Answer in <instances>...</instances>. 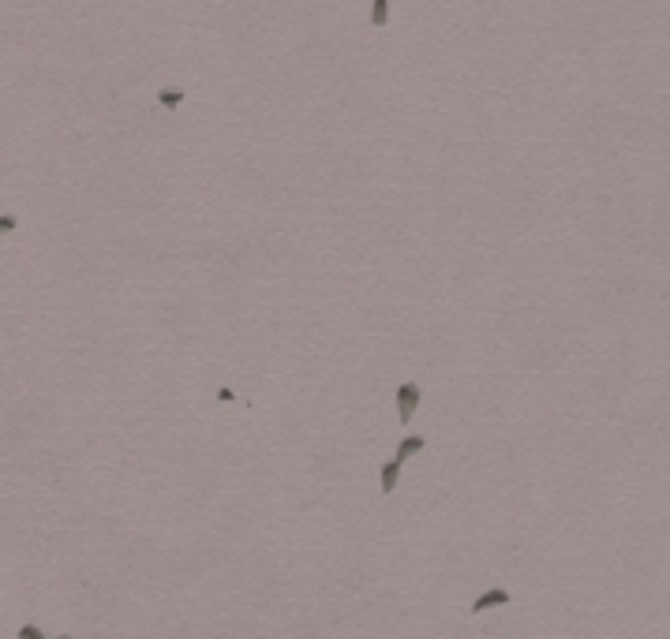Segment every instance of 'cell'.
Instances as JSON below:
<instances>
[{
  "mask_svg": "<svg viewBox=\"0 0 670 639\" xmlns=\"http://www.w3.org/2000/svg\"><path fill=\"white\" fill-rule=\"evenodd\" d=\"M419 385H412V382H405V385H397V415H401V422H408L416 415V408H419Z\"/></svg>",
  "mask_w": 670,
  "mask_h": 639,
  "instance_id": "cell-1",
  "label": "cell"
},
{
  "mask_svg": "<svg viewBox=\"0 0 670 639\" xmlns=\"http://www.w3.org/2000/svg\"><path fill=\"white\" fill-rule=\"evenodd\" d=\"M510 598H513L510 591H487V594H480V598L472 602V613H487L491 605H505Z\"/></svg>",
  "mask_w": 670,
  "mask_h": 639,
  "instance_id": "cell-2",
  "label": "cell"
},
{
  "mask_svg": "<svg viewBox=\"0 0 670 639\" xmlns=\"http://www.w3.org/2000/svg\"><path fill=\"white\" fill-rule=\"evenodd\" d=\"M401 457H393L390 464H386V468H382V494H393L397 490V475H401Z\"/></svg>",
  "mask_w": 670,
  "mask_h": 639,
  "instance_id": "cell-3",
  "label": "cell"
},
{
  "mask_svg": "<svg viewBox=\"0 0 670 639\" xmlns=\"http://www.w3.org/2000/svg\"><path fill=\"white\" fill-rule=\"evenodd\" d=\"M427 449V438H419V434H412V438H405L401 445H397V452L393 457H401V460H408V457H416V452H424Z\"/></svg>",
  "mask_w": 670,
  "mask_h": 639,
  "instance_id": "cell-4",
  "label": "cell"
},
{
  "mask_svg": "<svg viewBox=\"0 0 670 639\" xmlns=\"http://www.w3.org/2000/svg\"><path fill=\"white\" fill-rule=\"evenodd\" d=\"M390 23V0H371V27Z\"/></svg>",
  "mask_w": 670,
  "mask_h": 639,
  "instance_id": "cell-5",
  "label": "cell"
},
{
  "mask_svg": "<svg viewBox=\"0 0 670 639\" xmlns=\"http://www.w3.org/2000/svg\"><path fill=\"white\" fill-rule=\"evenodd\" d=\"M180 101H183V90H161V94H158V105H161V109H180Z\"/></svg>",
  "mask_w": 670,
  "mask_h": 639,
  "instance_id": "cell-6",
  "label": "cell"
},
{
  "mask_svg": "<svg viewBox=\"0 0 670 639\" xmlns=\"http://www.w3.org/2000/svg\"><path fill=\"white\" fill-rule=\"evenodd\" d=\"M19 639H46V632H41L38 624H23L19 628Z\"/></svg>",
  "mask_w": 670,
  "mask_h": 639,
  "instance_id": "cell-7",
  "label": "cell"
},
{
  "mask_svg": "<svg viewBox=\"0 0 670 639\" xmlns=\"http://www.w3.org/2000/svg\"><path fill=\"white\" fill-rule=\"evenodd\" d=\"M15 213H0V236H8V232H15Z\"/></svg>",
  "mask_w": 670,
  "mask_h": 639,
  "instance_id": "cell-8",
  "label": "cell"
}]
</instances>
